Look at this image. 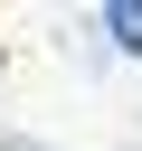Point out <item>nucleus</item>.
Wrapping results in <instances>:
<instances>
[{"label":"nucleus","instance_id":"obj_1","mask_svg":"<svg viewBox=\"0 0 142 151\" xmlns=\"http://www.w3.org/2000/svg\"><path fill=\"white\" fill-rule=\"evenodd\" d=\"M95 28H104V47H123V57H142V0H114V9L95 19Z\"/></svg>","mask_w":142,"mask_h":151},{"label":"nucleus","instance_id":"obj_2","mask_svg":"<svg viewBox=\"0 0 142 151\" xmlns=\"http://www.w3.org/2000/svg\"><path fill=\"white\" fill-rule=\"evenodd\" d=\"M0 151H47V142H0Z\"/></svg>","mask_w":142,"mask_h":151}]
</instances>
